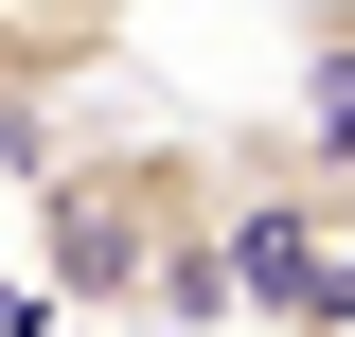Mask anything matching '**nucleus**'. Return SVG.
Masks as SVG:
<instances>
[{
    "mask_svg": "<svg viewBox=\"0 0 355 337\" xmlns=\"http://www.w3.org/2000/svg\"><path fill=\"white\" fill-rule=\"evenodd\" d=\"M214 125H71L36 160V284L71 320H160V337H231V249H214Z\"/></svg>",
    "mask_w": 355,
    "mask_h": 337,
    "instance_id": "1",
    "label": "nucleus"
},
{
    "mask_svg": "<svg viewBox=\"0 0 355 337\" xmlns=\"http://www.w3.org/2000/svg\"><path fill=\"white\" fill-rule=\"evenodd\" d=\"M214 178H231V213H214V249H231V320H249V337H302V302H320V266H338L355 196H338L284 125H231Z\"/></svg>",
    "mask_w": 355,
    "mask_h": 337,
    "instance_id": "2",
    "label": "nucleus"
},
{
    "mask_svg": "<svg viewBox=\"0 0 355 337\" xmlns=\"http://www.w3.org/2000/svg\"><path fill=\"white\" fill-rule=\"evenodd\" d=\"M125 18H142V0H0V160H18V178L71 142V89L125 53Z\"/></svg>",
    "mask_w": 355,
    "mask_h": 337,
    "instance_id": "3",
    "label": "nucleus"
},
{
    "mask_svg": "<svg viewBox=\"0 0 355 337\" xmlns=\"http://www.w3.org/2000/svg\"><path fill=\"white\" fill-rule=\"evenodd\" d=\"M284 142L355 196V0H302V107H284Z\"/></svg>",
    "mask_w": 355,
    "mask_h": 337,
    "instance_id": "4",
    "label": "nucleus"
},
{
    "mask_svg": "<svg viewBox=\"0 0 355 337\" xmlns=\"http://www.w3.org/2000/svg\"><path fill=\"white\" fill-rule=\"evenodd\" d=\"M302 337H355V231H338V266H320V302H302Z\"/></svg>",
    "mask_w": 355,
    "mask_h": 337,
    "instance_id": "5",
    "label": "nucleus"
}]
</instances>
